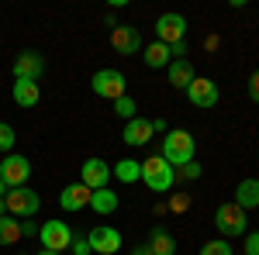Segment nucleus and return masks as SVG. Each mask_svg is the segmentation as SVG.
Wrapping results in <instances>:
<instances>
[{"label": "nucleus", "mask_w": 259, "mask_h": 255, "mask_svg": "<svg viewBox=\"0 0 259 255\" xmlns=\"http://www.w3.org/2000/svg\"><path fill=\"white\" fill-rule=\"evenodd\" d=\"M69 248H73V255H94V248H90V241H87V238H76L73 235V245H69Z\"/></svg>", "instance_id": "27"}, {"label": "nucleus", "mask_w": 259, "mask_h": 255, "mask_svg": "<svg viewBox=\"0 0 259 255\" xmlns=\"http://www.w3.org/2000/svg\"><path fill=\"white\" fill-rule=\"evenodd\" d=\"M187 100L194 104V107H204V111H211V107H218V83L214 79H207V76H194V83L187 86Z\"/></svg>", "instance_id": "8"}, {"label": "nucleus", "mask_w": 259, "mask_h": 255, "mask_svg": "<svg viewBox=\"0 0 259 255\" xmlns=\"http://www.w3.org/2000/svg\"><path fill=\"white\" fill-rule=\"evenodd\" d=\"M183 35H187V18L177 11H169L156 21V41H162V45H177V41H183Z\"/></svg>", "instance_id": "9"}, {"label": "nucleus", "mask_w": 259, "mask_h": 255, "mask_svg": "<svg viewBox=\"0 0 259 255\" xmlns=\"http://www.w3.org/2000/svg\"><path fill=\"white\" fill-rule=\"evenodd\" d=\"M31 235H38V224L28 217V221H21V238H31Z\"/></svg>", "instance_id": "31"}, {"label": "nucleus", "mask_w": 259, "mask_h": 255, "mask_svg": "<svg viewBox=\"0 0 259 255\" xmlns=\"http://www.w3.org/2000/svg\"><path fill=\"white\" fill-rule=\"evenodd\" d=\"M28 176H31V162L28 156H4L0 162V179H4V186L7 190H14V186H28Z\"/></svg>", "instance_id": "6"}, {"label": "nucleus", "mask_w": 259, "mask_h": 255, "mask_svg": "<svg viewBox=\"0 0 259 255\" xmlns=\"http://www.w3.org/2000/svg\"><path fill=\"white\" fill-rule=\"evenodd\" d=\"M4 214H7V203H4V200H0V217H4Z\"/></svg>", "instance_id": "35"}, {"label": "nucleus", "mask_w": 259, "mask_h": 255, "mask_svg": "<svg viewBox=\"0 0 259 255\" xmlns=\"http://www.w3.org/2000/svg\"><path fill=\"white\" fill-rule=\"evenodd\" d=\"M4 196H7V186H4V179H0V200H4Z\"/></svg>", "instance_id": "34"}, {"label": "nucleus", "mask_w": 259, "mask_h": 255, "mask_svg": "<svg viewBox=\"0 0 259 255\" xmlns=\"http://www.w3.org/2000/svg\"><path fill=\"white\" fill-rule=\"evenodd\" d=\"M132 255H152V248L149 245H139V248H132Z\"/></svg>", "instance_id": "33"}, {"label": "nucleus", "mask_w": 259, "mask_h": 255, "mask_svg": "<svg viewBox=\"0 0 259 255\" xmlns=\"http://www.w3.org/2000/svg\"><path fill=\"white\" fill-rule=\"evenodd\" d=\"M245 255H259V231H249V238H245Z\"/></svg>", "instance_id": "30"}, {"label": "nucleus", "mask_w": 259, "mask_h": 255, "mask_svg": "<svg viewBox=\"0 0 259 255\" xmlns=\"http://www.w3.org/2000/svg\"><path fill=\"white\" fill-rule=\"evenodd\" d=\"M111 173H114L121 183H139L142 179V162H135V159H121V162L111 166Z\"/></svg>", "instance_id": "22"}, {"label": "nucleus", "mask_w": 259, "mask_h": 255, "mask_svg": "<svg viewBox=\"0 0 259 255\" xmlns=\"http://www.w3.org/2000/svg\"><path fill=\"white\" fill-rule=\"evenodd\" d=\"M200 255H235V252H232V245L225 238H214V241H204L200 245Z\"/></svg>", "instance_id": "25"}, {"label": "nucleus", "mask_w": 259, "mask_h": 255, "mask_svg": "<svg viewBox=\"0 0 259 255\" xmlns=\"http://www.w3.org/2000/svg\"><path fill=\"white\" fill-rule=\"evenodd\" d=\"M111 45H114V52L118 56H139L142 48V31L139 28H132V24H114V31H111Z\"/></svg>", "instance_id": "10"}, {"label": "nucleus", "mask_w": 259, "mask_h": 255, "mask_svg": "<svg viewBox=\"0 0 259 255\" xmlns=\"http://www.w3.org/2000/svg\"><path fill=\"white\" fill-rule=\"evenodd\" d=\"M242 255H245V252H242Z\"/></svg>", "instance_id": "37"}, {"label": "nucleus", "mask_w": 259, "mask_h": 255, "mask_svg": "<svg viewBox=\"0 0 259 255\" xmlns=\"http://www.w3.org/2000/svg\"><path fill=\"white\" fill-rule=\"evenodd\" d=\"M169 83H173L177 90H187V86L194 83V66H190L187 59L169 62Z\"/></svg>", "instance_id": "21"}, {"label": "nucleus", "mask_w": 259, "mask_h": 255, "mask_svg": "<svg viewBox=\"0 0 259 255\" xmlns=\"http://www.w3.org/2000/svg\"><path fill=\"white\" fill-rule=\"evenodd\" d=\"M142 56H145V66H152V69H162V66H169V62H173V56H169V45H162V41L145 45V48H142Z\"/></svg>", "instance_id": "20"}, {"label": "nucleus", "mask_w": 259, "mask_h": 255, "mask_svg": "<svg viewBox=\"0 0 259 255\" xmlns=\"http://www.w3.org/2000/svg\"><path fill=\"white\" fill-rule=\"evenodd\" d=\"M11 97H14V104L18 107H35L41 100V90H38V83H28V79H14V90H11Z\"/></svg>", "instance_id": "17"}, {"label": "nucleus", "mask_w": 259, "mask_h": 255, "mask_svg": "<svg viewBox=\"0 0 259 255\" xmlns=\"http://www.w3.org/2000/svg\"><path fill=\"white\" fill-rule=\"evenodd\" d=\"M118 203H121V200H118V193H114L111 186H104V190H94V193H90V207H94L100 217L114 214V211H118Z\"/></svg>", "instance_id": "18"}, {"label": "nucleus", "mask_w": 259, "mask_h": 255, "mask_svg": "<svg viewBox=\"0 0 259 255\" xmlns=\"http://www.w3.org/2000/svg\"><path fill=\"white\" fill-rule=\"evenodd\" d=\"M4 203H7V214H11V217H18V221H28V217L38 214L41 196L35 193L31 186H14V190H7Z\"/></svg>", "instance_id": "3"}, {"label": "nucleus", "mask_w": 259, "mask_h": 255, "mask_svg": "<svg viewBox=\"0 0 259 255\" xmlns=\"http://www.w3.org/2000/svg\"><path fill=\"white\" fill-rule=\"evenodd\" d=\"M114 114L118 118H124V121H132V118H139V104H135V97H118L114 100Z\"/></svg>", "instance_id": "24"}, {"label": "nucleus", "mask_w": 259, "mask_h": 255, "mask_svg": "<svg viewBox=\"0 0 259 255\" xmlns=\"http://www.w3.org/2000/svg\"><path fill=\"white\" fill-rule=\"evenodd\" d=\"M90 193L94 190H87L83 183H69L59 193V207L62 211H83V207H90Z\"/></svg>", "instance_id": "14"}, {"label": "nucleus", "mask_w": 259, "mask_h": 255, "mask_svg": "<svg viewBox=\"0 0 259 255\" xmlns=\"http://www.w3.org/2000/svg\"><path fill=\"white\" fill-rule=\"evenodd\" d=\"M187 207H190V196H187V193H177L173 200H169V211H177V214H180V211H187Z\"/></svg>", "instance_id": "29"}, {"label": "nucleus", "mask_w": 259, "mask_h": 255, "mask_svg": "<svg viewBox=\"0 0 259 255\" xmlns=\"http://www.w3.org/2000/svg\"><path fill=\"white\" fill-rule=\"evenodd\" d=\"M87 241H90V248H94L97 255L121 252V231H118V228H107V224H97V228L87 235Z\"/></svg>", "instance_id": "11"}, {"label": "nucleus", "mask_w": 259, "mask_h": 255, "mask_svg": "<svg viewBox=\"0 0 259 255\" xmlns=\"http://www.w3.org/2000/svg\"><path fill=\"white\" fill-rule=\"evenodd\" d=\"M21 241V221L11 214L0 217V245H18Z\"/></svg>", "instance_id": "23"}, {"label": "nucleus", "mask_w": 259, "mask_h": 255, "mask_svg": "<svg viewBox=\"0 0 259 255\" xmlns=\"http://www.w3.org/2000/svg\"><path fill=\"white\" fill-rule=\"evenodd\" d=\"M14 141H18V135H14V128H11L7 121H0V152H7V156H11Z\"/></svg>", "instance_id": "26"}, {"label": "nucleus", "mask_w": 259, "mask_h": 255, "mask_svg": "<svg viewBox=\"0 0 259 255\" xmlns=\"http://www.w3.org/2000/svg\"><path fill=\"white\" fill-rule=\"evenodd\" d=\"M149 248H152V255H177V241H173V235L166 228H152Z\"/></svg>", "instance_id": "19"}, {"label": "nucleus", "mask_w": 259, "mask_h": 255, "mask_svg": "<svg viewBox=\"0 0 259 255\" xmlns=\"http://www.w3.org/2000/svg\"><path fill=\"white\" fill-rule=\"evenodd\" d=\"M45 73V59H41L35 48L21 52L14 59V79H28V83H38V76Z\"/></svg>", "instance_id": "12"}, {"label": "nucleus", "mask_w": 259, "mask_h": 255, "mask_svg": "<svg viewBox=\"0 0 259 255\" xmlns=\"http://www.w3.org/2000/svg\"><path fill=\"white\" fill-rule=\"evenodd\" d=\"M152 135H156L152 121H145V118H132L124 124V145H149Z\"/></svg>", "instance_id": "15"}, {"label": "nucleus", "mask_w": 259, "mask_h": 255, "mask_svg": "<svg viewBox=\"0 0 259 255\" xmlns=\"http://www.w3.org/2000/svg\"><path fill=\"white\" fill-rule=\"evenodd\" d=\"M214 224H218L221 238H235V235H245L249 214L242 211L239 203H221L218 211H214Z\"/></svg>", "instance_id": "4"}, {"label": "nucleus", "mask_w": 259, "mask_h": 255, "mask_svg": "<svg viewBox=\"0 0 259 255\" xmlns=\"http://www.w3.org/2000/svg\"><path fill=\"white\" fill-rule=\"evenodd\" d=\"M38 238H41V248L59 252V255H62V248L73 245V231H69L66 221H45V224L38 228Z\"/></svg>", "instance_id": "7"}, {"label": "nucleus", "mask_w": 259, "mask_h": 255, "mask_svg": "<svg viewBox=\"0 0 259 255\" xmlns=\"http://www.w3.org/2000/svg\"><path fill=\"white\" fill-rule=\"evenodd\" d=\"M194 148H197V138L190 135V131H183V128H177V131H166L159 156L166 159L173 169H180V166L194 162Z\"/></svg>", "instance_id": "1"}, {"label": "nucleus", "mask_w": 259, "mask_h": 255, "mask_svg": "<svg viewBox=\"0 0 259 255\" xmlns=\"http://www.w3.org/2000/svg\"><path fill=\"white\" fill-rule=\"evenodd\" d=\"M177 176L180 179H197L200 176V166H197V162H187V166H180V169H177Z\"/></svg>", "instance_id": "28"}, {"label": "nucleus", "mask_w": 259, "mask_h": 255, "mask_svg": "<svg viewBox=\"0 0 259 255\" xmlns=\"http://www.w3.org/2000/svg\"><path fill=\"white\" fill-rule=\"evenodd\" d=\"M232 203H239L245 214L256 211L259 207V179H242L239 186H235V200H232Z\"/></svg>", "instance_id": "16"}, {"label": "nucleus", "mask_w": 259, "mask_h": 255, "mask_svg": "<svg viewBox=\"0 0 259 255\" xmlns=\"http://www.w3.org/2000/svg\"><path fill=\"white\" fill-rule=\"evenodd\" d=\"M249 97H252V100L259 104V69L252 73V79H249Z\"/></svg>", "instance_id": "32"}, {"label": "nucleus", "mask_w": 259, "mask_h": 255, "mask_svg": "<svg viewBox=\"0 0 259 255\" xmlns=\"http://www.w3.org/2000/svg\"><path fill=\"white\" fill-rule=\"evenodd\" d=\"M87 190H104L111 183V166L104 159H87L83 162V179H80Z\"/></svg>", "instance_id": "13"}, {"label": "nucleus", "mask_w": 259, "mask_h": 255, "mask_svg": "<svg viewBox=\"0 0 259 255\" xmlns=\"http://www.w3.org/2000/svg\"><path fill=\"white\" fill-rule=\"evenodd\" d=\"M90 86H94V93L104 100H114L124 97V90H128V83H124V73L121 69H100V73H94V79H90Z\"/></svg>", "instance_id": "5"}, {"label": "nucleus", "mask_w": 259, "mask_h": 255, "mask_svg": "<svg viewBox=\"0 0 259 255\" xmlns=\"http://www.w3.org/2000/svg\"><path fill=\"white\" fill-rule=\"evenodd\" d=\"M38 255H59V252H49V248H41V252Z\"/></svg>", "instance_id": "36"}, {"label": "nucleus", "mask_w": 259, "mask_h": 255, "mask_svg": "<svg viewBox=\"0 0 259 255\" xmlns=\"http://www.w3.org/2000/svg\"><path fill=\"white\" fill-rule=\"evenodd\" d=\"M142 183H145L149 190H156V193H169L173 183H177V169L162 156H152V159L142 162Z\"/></svg>", "instance_id": "2"}]
</instances>
